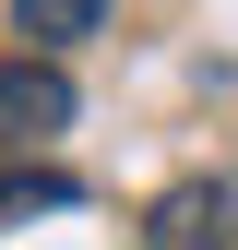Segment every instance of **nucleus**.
<instances>
[{
    "label": "nucleus",
    "mask_w": 238,
    "mask_h": 250,
    "mask_svg": "<svg viewBox=\"0 0 238 250\" xmlns=\"http://www.w3.org/2000/svg\"><path fill=\"white\" fill-rule=\"evenodd\" d=\"M143 250H238V167L167 179V191L143 203Z\"/></svg>",
    "instance_id": "f03ea898"
},
{
    "label": "nucleus",
    "mask_w": 238,
    "mask_h": 250,
    "mask_svg": "<svg viewBox=\"0 0 238 250\" xmlns=\"http://www.w3.org/2000/svg\"><path fill=\"white\" fill-rule=\"evenodd\" d=\"M48 203H72L60 167H12V179H0V214H48Z\"/></svg>",
    "instance_id": "20e7f679"
},
{
    "label": "nucleus",
    "mask_w": 238,
    "mask_h": 250,
    "mask_svg": "<svg viewBox=\"0 0 238 250\" xmlns=\"http://www.w3.org/2000/svg\"><path fill=\"white\" fill-rule=\"evenodd\" d=\"M72 119H83L72 60H36V48H12V60H0V143H12V155H48Z\"/></svg>",
    "instance_id": "f257e3e1"
},
{
    "label": "nucleus",
    "mask_w": 238,
    "mask_h": 250,
    "mask_svg": "<svg viewBox=\"0 0 238 250\" xmlns=\"http://www.w3.org/2000/svg\"><path fill=\"white\" fill-rule=\"evenodd\" d=\"M119 12V0H12V48H36V60H72L96 24Z\"/></svg>",
    "instance_id": "7ed1b4c3"
}]
</instances>
